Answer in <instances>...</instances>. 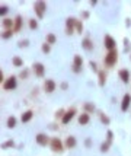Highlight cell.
<instances>
[{"label":"cell","instance_id":"cell-1","mask_svg":"<svg viewBox=\"0 0 131 156\" xmlns=\"http://www.w3.org/2000/svg\"><path fill=\"white\" fill-rule=\"evenodd\" d=\"M34 9H35V12H36L38 18H42V16H44V10L47 9V6H45L44 2H36L35 6H34Z\"/></svg>","mask_w":131,"mask_h":156},{"label":"cell","instance_id":"cell-2","mask_svg":"<svg viewBox=\"0 0 131 156\" xmlns=\"http://www.w3.org/2000/svg\"><path fill=\"white\" fill-rule=\"evenodd\" d=\"M115 61H116V51L114 50V51H109L108 56L105 57V63H107L108 66H112V64H115Z\"/></svg>","mask_w":131,"mask_h":156},{"label":"cell","instance_id":"cell-3","mask_svg":"<svg viewBox=\"0 0 131 156\" xmlns=\"http://www.w3.org/2000/svg\"><path fill=\"white\" fill-rule=\"evenodd\" d=\"M105 47H107L109 51H114V48H115V41H114L112 37H109V35L105 37Z\"/></svg>","mask_w":131,"mask_h":156},{"label":"cell","instance_id":"cell-4","mask_svg":"<svg viewBox=\"0 0 131 156\" xmlns=\"http://www.w3.org/2000/svg\"><path fill=\"white\" fill-rule=\"evenodd\" d=\"M15 88H16V79H15V77H10V79L5 83V89L10 90V89H15Z\"/></svg>","mask_w":131,"mask_h":156},{"label":"cell","instance_id":"cell-5","mask_svg":"<svg viewBox=\"0 0 131 156\" xmlns=\"http://www.w3.org/2000/svg\"><path fill=\"white\" fill-rule=\"evenodd\" d=\"M44 88H45V90H47V92H52V90L56 89V83H54V80H51V79L45 80V85H44Z\"/></svg>","mask_w":131,"mask_h":156},{"label":"cell","instance_id":"cell-6","mask_svg":"<svg viewBox=\"0 0 131 156\" xmlns=\"http://www.w3.org/2000/svg\"><path fill=\"white\" fill-rule=\"evenodd\" d=\"M130 102H131V96H130V95H124V98H122V105H121L122 111H127V110H128Z\"/></svg>","mask_w":131,"mask_h":156},{"label":"cell","instance_id":"cell-7","mask_svg":"<svg viewBox=\"0 0 131 156\" xmlns=\"http://www.w3.org/2000/svg\"><path fill=\"white\" fill-rule=\"evenodd\" d=\"M120 77H121V80H122L124 83H127V82L130 80V73H128V70H125V69L120 70Z\"/></svg>","mask_w":131,"mask_h":156},{"label":"cell","instance_id":"cell-8","mask_svg":"<svg viewBox=\"0 0 131 156\" xmlns=\"http://www.w3.org/2000/svg\"><path fill=\"white\" fill-rule=\"evenodd\" d=\"M82 63H83V60H82L80 56H76V57H74V72H79V70H80Z\"/></svg>","mask_w":131,"mask_h":156},{"label":"cell","instance_id":"cell-9","mask_svg":"<svg viewBox=\"0 0 131 156\" xmlns=\"http://www.w3.org/2000/svg\"><path fill=\"white\" fill-rule=\"evenodd\" d=\"M34 69H35V73H36V76H44V66L41 63H36L35 66H34Z\"/></svg>","mask_w":131,"mask_h":156},{"label":"cell","instance_id":"cell-10","mask_svg":"<svg viewBox=\"0 0 131 156\" xmlns=\"http://www.w3.org/2000/svg\"><path fill=\"white\" fill-rule=\"evenodd\" d=\"M73 115H74V110H70V111H67L64 114V117H63V123L64 124H67L71 118H73Z\"/></svg>","mask_w":131,"mask_h":156},{"label":"cell","instance_id":"cell-11","mask_svg":"<svg viewBox=\"0 0 131 156\" xmlns=\"http://www.w3.org/2000/svg\"><path fill=\"white\" fill-rule=\"evenodd\" d=\"M51 147H52V150H61V141L58 139H52L51 140Z\"/></svg>","mask_w":131,"mask_h":156},{"label":"cell","instance_id":"cell-12","mask_svg":"<svg viewBox=\"0 0 131 156\" xmlns=\"http://www.w3.org/2000/svg\"><path fill=\"white\" fill-rule=\"evenodd\" d=\"M36 141L39 143V145H47V143H48V139H47V136L45 134H38L36 136Z\"/></svg>","mask_w":131,"mask_h":156},{"label":"cell","instance_id":"cell-13","mask_svg":"<svg viewBox=\"0 0 131 156\" xmlns=\"http://www.w3.org/2000/svg\"><path fill=\"white\" fill-rule=\"evenodd\" d=\"M32 115H34L32 111H26V112L22 115V123H28V121L32 118Z\"/></svg>","mask_w":131,"mask_h":156},{"label":"cell","instance_id":"cell-14","mask_svg":"<svg viewBox=\"0 0 131 156\" xmlns=\"http://www.w3.org/2000/svg\"><path fill=\"white\" fill-rule=\"evenodd\" d=\"M89 123V114H80L79 117V124H87Z\"/></svg>","mask_w":131,"mask_h":156},{"label":"cell","instance_id":"cell-15","mask_svg":"<svg viewBox=\"0 0 131 156\" xmlns=\"http://www.w3.org/2000/svg\"><path fill=\"white\" fill-rule=\"evenodd\" d=\"M82 45H83V48H85V50H87V51L93 48V45H92V42H90V40H89V38H85Z\"/></svg>","mask_w":131,"mask_h":156},{"label":"cell","instance_id":"cell-16","mask_svg":"<svg viewBox=\"0 0 131 156\" xmlns=\"http://www.w3.org/2000/svg\"><path fill=\"white\" fill-rule=\"evenodd\" d=\"M76 23V21L73 19V18H70V19H67V34H71V31H73V25Z\"/></svg>","mask_w":131,"mask_h":156},{"label":"cell","instance_id":"cell-17","mask_svg":"<svg viewBox=\"0 0 131 156\" xmlns=\"http://www.w3.org/2000/svg\"><path fill=\"white\" fill-rule=\"evenodd\" d=\"M66 146L67 147H74L76 146V139L74 137H67V140H66Z\"/></svg>","mask_w":131,"mask_h":156},{"label":"cell","instance_id":"cell-18","mask_svg":"<svg viewBox=\"0 0 131 156\" xmlns=\"http://www.w3.org/2000/svg\"><path fill=\"white\" fill-rule=\"evenodd\" d=\"M13 64H15L16 67H22L23 61H22V58H19V57H15V58H13Z\"/></svg>","mask_w":131,"mask_h":156},{"label":"cell","instance_id":"cell-19","mask_svg":"<svg viewBox=\"0 0 131 156\" xmlns=\"http://www.w3.org/2000/svg\"><path fill=\"white\" fill-rule=\"evenodd\" d=\"M47 41H48V44H54V42H56V35H54V34H50V35L47 37Z\"/></svg>","mask_w":131,"mask_h":156},{"label":"cell","instance_id":"cell-20","mask_svg":"<svg viewBox=\"0 0 131 156\" xmlns=\"http://www.w3.org/2000/svg\"><path fill=\"white\" fill-rule=\"evenodd\" d=\"M15 124H16V120H15V117H10V118L7 120V125L12 128V127H15Z\"/></svg>","mask_w":131,"mask_h":156},{"label":"cell","instance_id":"cell-21","mask_svg":"<svg viewBox=\"0 0 131 156\" xmlns=\"http://www.w3.org/2000/svg\"><path fill=\"white\" fill-rule=\"evenodd\" d=\"M105 77H107V76H105V73L103 72H99V85L101 86L105 83Z\"/></svg>","mask_w":131,"mask_h":156},{"label":"cell","instance_id":"cell-22","mask_svg":"<svg viewBox=\"0 0 131 156\" xmlns=\"http://www.w3.org/2000/svg\"><path fill=\"white\" fill-rule=\"evenodd\" d=\"M12 23H13V22H12L10 19H5V22H3V25H5L6 28H10V27H12Z\"/></svg>","mask_w":131,"mask_h":156},{"label":"cell","instance_id":"cell-23","mask_svg":"<svg viewBox=\"0 0 131 156\" xmlns=\"http://www.w3.org/2000/svg\"><path fill=\"white\" fill-rule=\"evenodd\" d=\"M108 146H109V141H108V143H103V145L101 146L102 152H107V150H108Z\"/></svg>","mask_w":131,"mask_h":156},{"label":"cell","instance_id":"cell-24","mask_svg":"<svg viewBox=\"0 0 131 156\" xmlns=\"http://www.w3.org/2000/svg\"><path fill=\"white\" fill-rule=\"evenodd\" d=\"M12 37V31H6L5 34H3V38L5 40H7V38H10Z\"/></svg>","mask_w":131,"mask_h":156},{"label":"cell","instance_id":"cell-25","mask_svg":"<svg viewBox=\"0 0 131 156\" xmlns=\"http://www.w3.org/2000/svg\"><path fill=\"white\" fill-rule=\"evenodd\" d=\"M101 120H102L105 124H109V118H108V117H105V115H101Z\"/></svg>","mask_w":131,"mask_h":156},{"label":"cell","instance_id":"cell-26","mask_svg":"<svg viewBox=\"0 0 131 156\" xmlns=\"http://www.w3.org/2000/svg\"><path fill=\"white\" fill-rule=\"evenodd\" d=\"M6 12H7V7L2 6V9H0V15H6Z\"/></svg>","mask_w":131,"mask_h":156},{"label":"cell","instance_id":"cell-27","mask_svg":"<svg viewBox=\"0 0 131 156\" xmlns=\"http://www.w3.org/2000/svg\"><path fill=\"white\" fill-rule=\"evenodd\" d=\"M76 28H77V31H79V32H82V29H83L82 23H79V22H76Z\"/></svg>","mask_w":131,"mask_h":156},{"label":"cell","instance_id":"cell-28","mask_svg":"<svg viewBox=\"0 0 131 156\" xmlns=\"http://www.w3.org/2000/svg\"><path fill=\"white\" fill-rule=\"evenodd\" d=\"M21 28V18H16V31H19Z\"/></svg>","mask_w":131,"mask_h":156},{"label":"cell","instance_id":"cell-29","mask_svg":"<svg viewBox=\"0 0 131 156\" xmlns=\"http://www.w3.org/2000/svg\"><path fill=\"white\" fill-rule=\"evenodd\" d=\"M42 51H44V53H48V51H50V45L44 44V45H42Z\"/></svg>","mask_w":131,"mask_h":156},{"label":"cell","instance_id":"cell-30","mask_svg":"<svg viewBox=\"0 0 131 156\" xmlns=\"http://www.w3.org/2000/svg\"><path fill=\"white\" fill-rule=\"evenodd\" d=\"M85 108H86L87 111H93V105H90V104H86Z\"/></svg>","mask_w":131,"mask_h":156},{"label":"cell","instance_id":"cell-31","mask_svg":"<svg viewBox=\"0 0 131 156\" xmlns=\"http://www.w3.org/2000/svg\"><path fill=\"white\" fill-rule=\"evenodd\" d=\"M9 146H13V141L12 140H9V141H6L5 145H3V147H9Z\"/></svg>","mask_w":131,"mask_h":156},{"label":"cell","instance_id":"cell-32","mask_svg":"<svg viewBox=\"0 0 131 156\" xmlns=\"http://www.w3.org/2000/svg\"><path fill=\"white\" fill-rule=\"evenodd\" d=\"M29 27L35 29V28H36V22H35V21H31V23H29Z\"/></svg>","mask_w":131,"mask_h":156},{"label":"cell","instance_id":"cell-33","mask_svg":"<svg viewBox=\"0 0 131 156\" xmlns=\"http://www.w3.org/2000/svg\"><path fill=\"white\" fill-rule=\"evenodd\" d=\"M112 140V131H108V141Z\"/></svg>","mask_w":131,"mask_h":156},{"label":"cell","instance_id":"cell-34","mask_svg":"<svg viewBox=\"0 0 131 156\" xmlns=\"http://www.w3.org/2000/svg\"><path fill=\"white\" fill-rule=\"evenodd\" d=\"M90 67L93 69V70H96V64H95V63H90Z\"/></svg>","mask_w":131,"mask_h":156}]
</instances>
